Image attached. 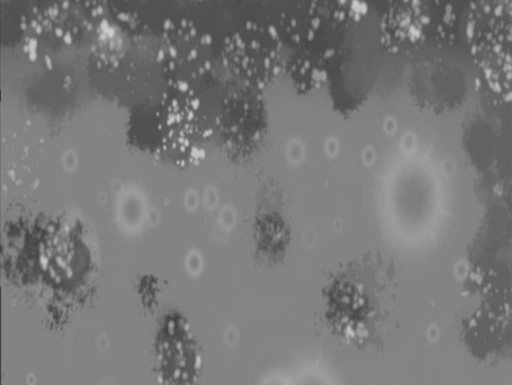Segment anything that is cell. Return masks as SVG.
Wrapping results in <instances>:
<instances>
[{
    "label": "cell",
    "instance_id": "1",
    "mask_svg": "<svg viewBox=\"0 0 512 385\" xmlns=\"http://www.w3.org/2000/svg\"><path fill=\"white\" fill-rule=\"evenodd\" d=\"M107 8L102 0H29L20 24L24 55L51 69L62 53L91 43Z\"/></svg>",
    "mask_w": 512,
    "mask_h": 385
},
{
    "label": "cell",
    "instance_id": "2",
    "mask_svg": "<svg viewBox=\"0 0 512 385\" xmlns=\"http://www.w3.org/2000/svg\"><path fill=\"white\" fill-rule=\"evenodd\" d=\"M283 38L272 24L247 22L224 40L222 66L250 94H257L281 73Z\"/></svg>",
    "mask_w": 512,
    "mask_h": 385
},
{
    "label": "cell",
    "instance_id": "3",
    "mask_svg": "<svg viewBox=\"0 0 512 385\" xmlns=\"http://www.w3.org/2000/svg\"><path fill=\"white\" fill-rule=\"evenodd\" d=\"M467 40L476 65L494 92L510 97L511 10L502 0H479L467 21Z\"/></svg>",
    "mask_w": 512,
    "mask_h": 385
},
{
    "label": "cell",
    "instance_id": "4",
    "mask_svg": "<svg viewBox=\"0 0 512 385\" xmlns=\"http://www.w3.org/2000/svg\"><path fill=\"white\" fill-rule=\"evenodd\" d=\"M167 88L195 91L213 69V38L186 17L163 24L157 51Z\"/></svg>",
    "mask_w": 512,
    "mask_h": 385
},
{
    "label": "cell",
    "instance_id": "5",
    "mask_svg": "<svg viewBox=\"0 0 512 385\" xmlns=\"http://www.w3.org/2000/svg\"><path fill=\"white\" fill-rule=\"evenodd\" d=\"M449 12H452L451 5L444 0H389L381 24L382 43L394 52L420 46L437 25L434 16Z\"/></svg>",
    "mask_w": 512,
    "mask_h": 385
},
{
    "label": "cell",
    "instance_id": "6",
    "mask_svg": "<svg viewBox=\"0 0 512 385\" xmlns=\"http://www.w3.org/2000/svg\"><path fill=\"white\" fill-rule=\"evenodd\" d=\"M142 22L137 13L109 5L91 41V56L98 70L115 73L137 44Z\"/></svg>",
    "mask_w": 512,
    "mask_h": 385
},
{
    "label": "cell",
    "instance_id": "7",
    "mask_svg": "<svg viewBox=\"0 0 512 385\" xmlns=\"http://www.w3.org/2000/svg\"><path fill=\"white\" fill-rule=\"evenodd\" d=\"M312 47L301 51L300 56L292 61L290 73L295 84L303 89L319 87L326 82L330 61L335 57V50L325 46Z\"/></svg>",
    "mask_w": 512,
    "mask_h": 385
},
{
    "label": "cell",
    "instance_id": "8",
    "mask_svg": "<svg viewBox=\"0 0 512 385\" xmlns=\"http://www.w3.org/2000/svg\"><path fill=\"white\" fill-rule=\"evenodd\" d=\"M326 21L337 24L359 22L368 12L367 0H317Z\"/></svg>",
    "mask_w": 512,
    "mask_h": 385
},
{
    "label": "cell",
    "instance_id": "9",
    "mask_svg": "<svg viewBox=\"0 0 512 385\" xmlns=\"http://www.w3.org/2000/svg\"><path fill=\"white\" fill-rule=\"evenodd\" d=\"M199 2H201V3H205V2H220V0H199Z\"/></svg>",
    "mask_w": 512,
    "mask_h": 385
},
{
    "label": "cell",
    "instance_id": "10",
    "mask_svg": "<svg viewBox=\"0 0 512 385\" xmlns=\"http://www.w3.org/2000/svg\"><path fill=\"white\" fill-rule=\"evenodd\" d=\"M102 2H104L107 5H110V0H102Z\"/></svg>",
    "mask_w": 512,
    "mask_h": 385
}]
</instances>
